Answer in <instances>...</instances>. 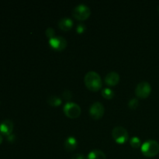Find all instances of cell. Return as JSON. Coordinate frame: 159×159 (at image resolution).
I'll use <instances>...</instances> for the list:
<instances>
[{"instance_id":"cell-1","label":"cell","mask_w":159,"mask_h":159,"mask_svg":"<svg viewBox=\"0 0 159 159\" xmlns=\"http://www.w3.org/2000/svg\"><path fill=\"white\" fill-rule=\"evenodd\" d=\"M84 82H85V86L93 92L99 90L102 85L100 75L97 72L93 71H90L85 74Z\"/></svg>"},{"instance_id":"cell-2","label":"cell","mask_w":159,"mask_h":159,"mask_svg":"<svg viewBox=\"0 0 159 159\" xmlns=\"http://www.w3.org/2000/svg\"><path fill=\"white\" fill-rule=\"evenodd\" d=\"M141 152L146 157H154L159 152V144L155 140H148L141 145Z\"/></svg>"},{"instance_id":"cell-3","label":"cell","mask_w":159,"mask_h":159,"mask_svg":"<svg viewBox=\"0 0 159 159\" xmlns=\"http://www.w3.org/2000/svg\"><path fill=\"white\" fill-rule=\"evenodd\" d=\"M112 136L113 139L118 144H124L127 142L129 139L128 132L124 127L117 126L115 127L112 130Z\"/></svg>"},{"instance_id":"cell-4","label":"cell","mask_w":159,"mask_h":159,"mask_svg":"<svg viewBox=\"0 0 159 159\" xmlns=\"http://www.w3.org/2000/svg\"><path fill=\"white\" fill-rule=\"evenodd\" d=\"M91 10L85 4H79L74 8L72 11L73 16L79 20H85L89 17Z\"/></svg>"},{"instance_id":"cell-5","label":"cell","mask_w":159,"mask_h":159,"mask_svg":"<svg viewBox=\"0 0 159 159\" xmlns=\"http://www.w3.org/2000/svg\"><path fill=\"white\" fill-rule=\"evenodd\" d=\"M64 112L68 117L75 119L81 114V108L75 102H69L64 107Z\"/></svg>"},{"instance_id":"cell-6","label":"cell","mask_w":159,"mask_h":159,"mask_svg":"<svg viewBox=\"0 0 159 159\" xmlns=\"http://www.w3.org/2000/svg\"><path fill=\"white\" fill-rule=\"evenodd\" d=\"M152 87L148 82H141L138 84L135 89V94L138 97L145 99L150 95Z\"/></svg>"},{"instance_id":"cell-7","label":"cell","mask_w":159,"mask_h":159,"mask_svg":"<svg viewBox=\"0 0 159 159\" xmlns=\"http://www.w3.org/2000/svg\"><path fill=\"white\" fill-rule=\"evenodd\" d=\"M104 111H105V109L100 102H96L93 103L89 109L90 116L95 120H99L102 118L104 114Z\"/></svg>"},{"instance_id":"cell-8","label":"cell","mask_w":159,"mask_h":159,"mask_svg":"<svg viewBox=\"0 0 159 159\" xmlns=\"http://www.w3.org/2000/svg\"><path fill=\"white\" fill-rule=\"evenodd\" d=\"M67 43H68L67 40L63 37H60V36H57V37L54 36L52 38L49 39L50 46L57 51H63L67 47Z\"/></svg>"},{"instance_id":"cell-9","label":"cell","mask_w":159,"mask_h":159,"mask_svg":"<svg viewBox=\"0 0 159 159\" xmlns=\"http://www.w3.org/2000/svg\"><path fill=\"white\" fill-rule=\"evenodd\" d=\"M13 130V123L9 119L4 120L0 124V133L6 136H9L12 134Z\"/></svg>"},{"instance_id":"cell-10","label":"cell","mask_w":159,"mask_h":159,"mask_svg":"<svg viewBox=\"0 0 159 159\" xmlns=\"http://www.w3.org/2000/svg\"><path fill=\"white\" fill-rule=\"evenodd\" d=\"M120 81V75L116 71L109 72L105 77V82L110 86H114Z\"/></svg>"},{"instance_id":"cell-11","label":"cell","mask_w":159,"mask_h":159,"mask_svg":"<svg viewBox=\"0 0 159 159\" xmlns=\"http://www.w3.org/2000/svg\"><path fill=\"white\" fill-rule=\"evenodd\" d=\"M73 26V21L71 19L68 18V17H64L59 20L58 21V26L60 29L62 30L67 31L69 30Z\"/></svg>"},{"instance_id":"cell-12","label":"cell","mask_w":159,"mask_h":159,"mask_svg":"<svg viewBox=\"0 0 159 159\" xmlns=\"http://www.w3.org/2000/svg\"><path fill=\"white\" fill-rule=\"evenodd\" d=\"M78 142L75 137L70 136L66 138L65 141V148L68 152H72L77 148Z\"/></svg>"},{"instance_id":"cell-13","label":"cell","mask_w":159,"mask_h":159,"mask_svg":"<svg viewBox=\"0 0 159 159\" xmlns=\"http://www.w3.org/2000/svg\"><path fill=\"white\" fill-rule=\"evenodd\" d=\"M87 159H107V157L101 150L94 149L89 153Z\"/></svg>"},{"instance_id":"cell-14","label":"cell","mask_w":159,"mask_h":159,"mask_svg":"<svg viewBox=\"0 0 159 159\" xmlns=\"http://www.w3.org/2000/svg\"><path fill=\"white\" fill-rule=\"evenodd\" d=\"M48 102L52 107H58L61 104L62 101L61 98L57 96H50L48 98Z\"/></svg>"},{"instance_id":"cell-15","label":"cell","mask_w":159,"mask_h":159,"mask_svg":"<svg viewBox=\"0 0 159 159\" xmlns=\"http://www.w3.org/2000/svg\"><path fill=\"white\" fill-rule=\"evenodd\" d=\"M102 95L107 99H111L114 96V92L110 88H105L102 90Z\"/></svg>"},{"instance_id":"cell-16","label":"cell","mask_w":159,"mask_h":159,"mask_svg":"<svg viewBox=\"0 0 159 159\" xmlns=\"http://www.w3.org/2000/svg\"><path fill=\"white\" fill-rule=\"evenodd\" d=\"M130 145H131L134 148H138L141 144V140H140L138 137H133V138H130Z\"/></svg>"},{"instance_id":"cell-17","label":"cell","mask_w":159,"mask_h":159,"mask_svg":"<svg viewBox=\"0 0 159 159\" xmlns=\"http://www.w3.org/2000/svg\"><path fill=\"white\" fill-rule=\"evenodd\" d=\"M138 105H139V101H138V99H137V98H132L131 99L129 100L128 106L130 109H132V110L136 109L137 107H138Z\"/></svg>"},{"instance_id":"cell-18","label":"cell","mask_w":159,"mask_h":159,"mask_svg":"<svg viewBox=\"0 0 159 159\" xmlns=\"http://www.w3.org/2000/svg\"><path fill=\"white\" fill-rule=\"evenodd\" d=\"M62 97L65 99V100H70L72 97V94H71V92L68 89H65V91L62 93Z\"/></svg>"},{"instance_id":"cell-19","label":"cell","mask_w":159,"mask_h":159,"mask_svg":"<svg viewBox=\"0 0 159 159\" xmlns=\"http://www.w3.org/2000/svg\"><path fill=\"white\" fill-rule=\"evenodd\" d=\"M85 30H86V26H85V25L84 23H79L76 26V31L79 34H82Z\"/></svg>"},{"instance_id":"cell-20","label":"cell","mask_w":159,"mask_h":159,"mask_svg":"<svg viewBox=\"0 0 159 159\" xmlns=\"http://www.w3.org/2000/svg\"><path fill=\"white\" fill-rule=\"evenodd\" d=\"M54 34H55V33H54V30L53 29V28L49 27V28H48V29L46 30V36L49 39L54 37Z\"/></svg>"},{"instance_id":"cell-21","label":"cell","mask_w":159,"mask_h":159,"mask_svg":"<svg viewBox=\"0 0 159 159\" xmlns=\"http://www.w3.org/2000/svg\"><path fill=\"white\" fill-rule=\"evenodd\" d=\"M71 159H85V157L83 154H76L71 157Z\"/></svg>"},{"instance_id":"cell-22","label":"cell","mask_w":159,"mask_h":159,"mask_svg":"<svg viewBox=\"0 0 159 159\" xmlns=\"http://www.w3.org/2000/svg\"><path fill=\"white\" fill-rule=\"evenodd\" d=\"M15 138H16L15 135L12 134H11L10 135H9V136H7V140L11 143H12L14 141H15Z\"/></svg>"},{"instance_id":"cell-23","label":"cell","mask_w":159,"mask_h":159,"mask_svg":"<svg viewBox=\"0 0 159 159\" xmlns=\"http://www.w3.org/2000/svg\"><path fill=\"white\" fill-rule=\"evenodd\" d=\"M2 140H3L2 136V134H0V144H1L2 142Z\"/></svg>"},{"instance_id":"cell-24","label":"cell","mask_w":159,"mask_h":159,"mask_svg":"<svg viewBox=\"0 0 159 159\" xmlns=\"http://www.w3.org/2000/svg\"><path fill=\"white\" fill-rule=\"evenodd\" d=\"M158 10H159V7H158Z\"/></svg>"}]
</instances>
